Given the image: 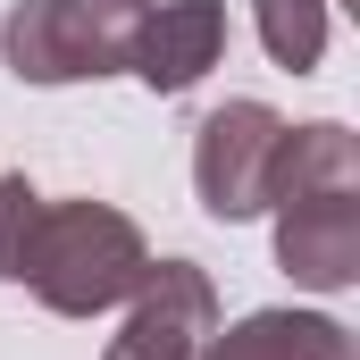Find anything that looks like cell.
Segmentation results:
<instances>
[{"label":"cell","instance_id":"6da1fadb","mask_svg":"<svg viewBox=\"0 0 360 360\" xmlns=\"http://www.w3.org/2000/svg\"><path fill=\"white\" fill-rule=\"evenodd\" d=\"M269 210H276V269L302 293H344L360 276V143H352V126H335V117L285 126Z\"/></svg>","mask_w":360,"mask_h":360},{"label":"cell","instance_id":"7a4b0ae2","mask_svg":"<svg viewBox=\"0 0 360 360\" xmlns=\"http://www.w3.org/2000/svg\"><path fill=\"white\" fill-rule=\"evenodd\" d=\"M143 269H151V243L117 201H42L17 285L59 319H101L143 285Z\"/></svg>","mask_w":360,"mask_h":360},{"label":"cell","instance_id":"3957f363","mask_svg":"<svg viewBox=\"0 0 360 360\" xmlns=\"http://www.w3.org/2000/svg\"><path fill=\"white\" fill-rule=\"evenodd\" d=\"M151 0H17L0 17V59L17 84H101L134 68Z\"/></svg>","mask_w":360,"mask_h":360},{"label":"cell","instance_id":"277c9868","mask_svg":"<svg viewBox=\"0 0 360 360\" xmlns=\"http://www.w3.org/2000/svg\"><path fill=\"white\" fill-rule=\"evenodd\" d=\"M276 151H285V117L269 101H218L193 126V193L218 226H243L269 210L276 184Z\"/></svg>","mask_w":360,"mask_h":360},{"label":"cell","instance_id":"5b68a950","mask_svg":"<svg viewBox=\"0 0 360 360\" xmlns=\"http://www.w3.org/2000/svg\"><path fill=\"white\" fill-rule=\"evenodd\" d=\"M218 335V293L193 260H151L143 285L126 293V327L109 335L101 360H201Z\"/></svg>","mask_w":360,"mask_h":360},{"label":"cell","instance_id":"8992f818","mask_svg":"<svg viewBox=\"0 0 360 360\" xmlns=\"http://www.w3.org/2000/svg\"><path fill=\"white\" fill-rule=\"evenodd\" d=\"M226 59V0H160L134 34V68L151 92H193Z\"/></svg>","mask_w":360,"mask_h":360},{"label":"cell","instance_id":"52a82bcc","mask_svg":"<svg viewBox=\"0 0 360 360\" xmlns=\"http://www.w3.org/2000/svg\"><path fill=\"white\" fill-rule=\"evenodd\" d=\"M201 360H352V327L327 310H252L210 335Z\"/></svg>","mask_w":360,"mask_h":360},{"label":"cell","instance_id":"ba28073f","mask_svg":"<svg viewBox=\"0 0 360 360\" xmlns=\"http://www.w3.org/2000/svg\"><path fill=\"white\" fill-rule=\"evenodd\" d=\"M252 17H260V42L276 68L310 76L327 59V0H252Z\"/></svg>","mask_w":360,"mask_h":360},{"label":"cell","instance_id":"9c48e42d","mask_svg":"<svg viewBox=\"0 0 360 360\" xmlns=\"http://www.w3.org/2000/svg\"><path fill=\"white\" fill-rule=\"evenodd\" d=\"M34 218H42V193H34L25 176H0V285H17V269H25Z\"/></svg>","mask_w":360,"mask_h":360}]
</instances>
